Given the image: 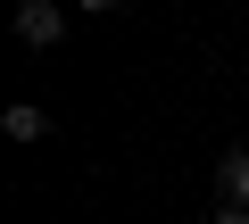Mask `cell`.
I'll use <instances>...</instances> for the list:
<instances>
[{"mask_svg": "<svg viewBox=\"0 0 249 224\" xmlns=\"http://www.w3.org/2000/svg\"><path fill=\"white\" fill-rule=\"evenodd\" d=\"M58 34H67V17L50 9V0H25V9H17V42H25V50H50Z\"/></svg>", "mask_w": 249, "mask_h": 224, "instance_id": "6da1fadb", "label": "cell"}, {"mask_svg": "<svg viewBox=\"0 0 249 224\" xmlns=\"http://www.w3.org/2000/svg\"><path fill=\"white\" fill-rule=\"evenodd\" d=\"M216 191H224V207H249V141L216 158Z\"/></svg>", "mask_w": 249, "mask_h": 224, "instance_id": "7a4b0ae2", "label": "cell"}, {"mask_svg": "<svg viewBox=\"0 0 249 224\" xmlns=\"http://www.w3.org/2000/svg\"><path fill=\"white\" fill-rule=\"evenodd\" d=\"M0 125H9V141H42V133H50V117H42L34 100H17V108H9Z\"/></svg>", "mask_w": 249, "mask_h": 224, "instance_id": "3957f363", "label": "cell"}, {"mask_svg": "<svg viewBox=\"0 0 249 224\" xmlns=\"http://www.w3.org/2000/svg\"><path fill=\"white\" fill-rule=\"evenodd\" d=\"M208 224H249V207H216V216H208Z\"/></svg>", "mask_w": 249, "mask_h": 224, "instance_id": "277c9868", "label": "cell"}, {"mask_svg": "<svg viewBox=\"0 0 249 224\" xmlns=\"http://www.w3.org/2000/svg\"><path fill=\"white\" fill-rule=\"evenodd\" d=\"M83 9H124V0H83Z\"/></svg>", "mask_w": 249, "mask_h": 224, "instance_id": "5b68a950", "label": "cell"}]
</instances>
